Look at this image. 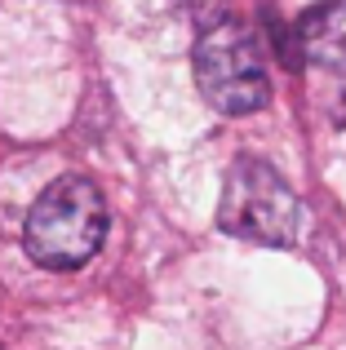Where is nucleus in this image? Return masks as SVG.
I'll return each mask as SVG.
<instances>
[{"label": "nucleus", "instance_id": "3", "mask_svg": "<svg viewBox=\"0 0 346 350\" xmlns=\"http://www.w3.org/2000/svg\"><path fill=\"white\" fill-rule=\"evenodd\" d=\"M217 226L235 239H249V244L284 248L297 235V196L267 160L244 155L231 164L222 182Z\"/></svg>", "mask_w": 346, "mask_h": 350}, {"label": "nucleus", "instance_id": "4", "mask_svg": "<svg viewBox=\"0 0 346 350\" xmlns=\"http://www.w3.org/2000/svg\"><path fill=\"white\" fill-rule=\"evenodd\" d=\"M293 44L302 62L346 76V0H324V5L306 9L293 27Z\"/></svg>", "mask_w": 346, "mask_h": 350}, {"label": "nucleus", "instance_id": "1", "mask_svg": "<svg viewBox=\"0 0 346 350\" xmlns=\"http://www.w3.org/2000/svg\"><path fill=\"white\" fill-rule=\"evenodd\" d=\"M107 239V200L80 173L49 182L23 226V248L44 271H76Z\"/></svg>", "mask_w": 346, "mask_h": 350}, {"label": "nucleus", "instance_id": "5", "mask_svg": "<svg viewBox=\"0 0 346 350\" xmlns=\"http://www.w3.org/2000/svg\"><path fill=\"white\" fill-rule=\"evenodd\" d=\"M178 5H182V14H187L191 23H200V31H204V27L222 23V9H226V0H178Z\"/></svg>", "mask_w": 346, "mask_h": 350}, {"label": "nucleus", "instance_id": "2", "mask_svg": "<svg viewBox=\"0 0 346 350\" xmlns=\"http://www.w3.org/2000/svg\"><path fill=\"white\" fill-rule=\"evenodd\" d=\"M191 67H196L200 98L217 116H253L271 103V76L262 44L253 27L235 23V18H222V23L200 31Z\"/></svg>", "mask_w": 346, "mask_h": 350}]
</instances>
